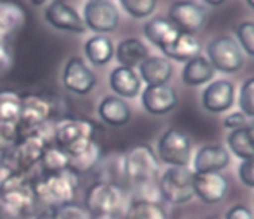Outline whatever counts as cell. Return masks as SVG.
<instances>
[{
    "label": "cell",
    "instance_id": "1",
    "mask_svg": "<svg viewBox=\"0 0 254 219\" xmlns=\"http://www.w3.org/2000/svg\"><path fill=\"white\" fill-rule=\"evenodd\" d=\"M31 188L42 207H61L74 200L78 188H80V176L71 169L63 171V173L40 174L31 178Z\"/></svg>",
    "mask_w": 254,
    "mask_h": 219
},
{
    "label": "cell",
    "instance_id": "15",
    "mask_svg": "<svg viewBox=\"0 0 254 219\" xmlns=\"http://www.w3.org/2000/svg\"><path fill=\"white\" fill-rule=\"evenodd\" d=\"M194 195L204 204H220L228 193V179L221 173H194Z\"/></svg>",
    "mask_w": 254,
    "mask_h": 219
},
{
    "label": "cell",
    "instance_id": "39",
    "mask_svg": "<svg viewBox=\"0 0 254 219\" xmlns=\"http://www.w3.org/2000/svg\"><path fill=\"white\" fill-rule=\"evenodd\" d=\"M239 178L249 188H254V157L246 159L239 166Z\"/></svg>",
    "mask_w": 254,
    "mask_h": 219
},
{
    "label": "cell",
    "instance_id": "35",
    "mask_svg": "<svg viewBox=\"0 0 254 219\" xmlns=\"http://www.w3.org/2000/svg\"><path fill=\"white\" fill-rule=\"evenodd\" d=\"M239 107L248 119L249 117L254 119V76L248 78L242 83L241 92H239Z\"/></svg>",
    "mask_w": 254,
    "mask_h": 219
},
{
    "label": "cell",
    "instance_id": "19",
    "mask_svg": "<svg viewBox=\"0 0 254 219\" xmlns=\"http://www.w3.org/2000/svg\"><path fill=\"white\" fill-rule=\"evenodd\" d=\"M28 21L26 10L17 2L0 0V40L9 42L24 28Z\"/></svg>",
    "mask_w": 254,
    "mask_h": 219
},
{
    "label": "cell",
    "instance_id": "44",
    "mask_svg": "<svg viewBox=\"0 0 254 219\" xmlns=\"http://www.w3.org/2000/svg\"><path fill=\"white\" fill-rule=\"evenodd\" d=\"M204 3H207V5H211V7H220V5H223L227 0H202Z\"/></svg>",
    "mask_w": 254,
    "mask_h": 219
},
{
    "label": "cell",
    "instance_id": "9",
    "mask_svg": "<svg viewBox=\"0 0 254 219\" xmlns=\"http://www.w3.org/2000/svg\"><path fill=\"white\" fill-rule=\"evenodd\" d=\"M157 157L170 166H189L192 159V142L187 133L170 128L157 140Z\"/></svg>",
    "mask_w": 254,
    "mask_h": 219
},
{
    "label": "cell",
    "instance_id": "23",
    "mask_svg": "<svg viewBox=\"0 0 254 219\" xmlns=\"http://www.w3.org/2000/svg\"><path fill=\"white\" fill-rule=\"evenodd\" d=\"M142 31H144L145 38L152 45H156L159 50L170 45L178 37V33H180L168 17H161V16L151 17V19L145 21Z\"/></svg>",
    "mask_w": 254,
    "mask_h": 219
},
{
    "label": "cell",
    "instance_id": "40",
    "mask_svg": "<svg viewBox=\"0 0 254 219\" xmlns=\"http://www.w3.org/2000/svg\"><path fill=\"white\" fill-rule=\"evenodd\" d=\"M246 124H249V121H248V117H246L242 112H232V114H228V116L223 119V126L228 128L230 131L232 130H237V128L246 126Z\"/></svg>",
    "mask_w": 254,
    "mask_h": 219
},
{
    "label": "cell",
    "instance_id": "46",
    "mask_svg": "<svg viewBox=\"0 0 254 219\" xmlns=\"http://www.w3.org/2000/svg\"><path fill=\"white\" fill-rule=\"evenodd\" d=\"M94 219H116V216H99V218H94Z\"/></svg>",
    "mask_w": 254,
    "mask_h": 219
},
{
    "label": "cell",
    "instance_id": "2",
    "mask_svg": "<svg viewBox=\"0 0 254 219\" xmlns=\"http://www.w3.org/2000/svg\"><path fill=\"white\" fill-rule=\"evenodd\" d=\"M35 192L31 188V178L17 173L0 190V214L16 218H33L40 209Z\"/></svg>",
    "mask_w": 254,
    "mask_h": 219
},
{
    "label": "cell",
    "instance_id": "18",
    "mask_svg": "<svg viewBox=\"0 0 254 219\" xmlns=\"http://www.w3.org/2000/svg\"><path fill=\"white\" fill-rule=\"evenodd\" d=\"M230 164V154L221 145H204L194 156V173H221Z\"/></svg>",
    "mask_w": 254,
    "mask_h": 219
},
{
    "label": "cell",
    "instance_id": "25",
    "mask_svg": "<svg viewBox=\"0 0 254 219\" xmlns=\"http://www.w3.org/2000/svg\"><path fill=\"white\" fill-rule=\"evenodd\" d=\"M202 47L199 44V40L194 35L187 33H178V37L175 38L168 47L161 49V52L164 54V57L170 60H177V62H189L194 57L201 55Z\"/></svg>",
    "mask_w": 254,
    "mask_h": 219
},
{
    "label": "cell",
    "instance_id": "5",
    "mask_svg": "<svg viewBox=\"0 0 254 219\" xmlns=\"http://www.w3.org/2000/svg\"><path fill=\"white\" fill-rule=\"evenodd\" d=\"M194 171L189 166H170L163 174L157 178L161 199L166 202L180 206L194 199Z\"/></svg>",
    "mask_w": 254,
    "mask_h": 219
},
{
    "label": "cell",
    "instance_id": "47",
    "mask_svg": "<svg viewBox=\"0 0 254 219\" xmlns=\"http://www.w3.org/2000/svg\"><path fill=\"white\" fill-rule=\"evenodd\" d=\"M246 2H248V5L251 7V9H254V0H246Z\"/></svg>",
    "mask_w": 254,
    "mask_h": 219
},
{
    "label": "cell",
    "instance_id": "20",
    "mask_svg": "<svg viewBox=\"0 0 254 219\" xmlns=\"http://www.w3.org/2000/svg\"><path fill=\"white\" fill-rule=\"evenodd\" d=\"M99 119L102 123L114 128H121L130 123L131 119V107L127 104L125 99H120L116 95H107L101 100L97 107Z\"/></svg>",
    "mask_w": 254,
    "mask_h": 219
},
{
    "label": "cell",
    "instance_id": "14",
    "mask_svg": "<svg viewBox=\"0 0 254 219\" xmlns=\"http://www.w3.org/2000/svg\"><path fill=\"white\" fill-rule=\"evenodd\" d=\"M201 104L211 114L227 112L235 104V85L228 80L209 81L202 90Z\"/></svg>",
    "mask_w": 254,
    "mask_h": 219
},
{
    "label": "cell",
    "instance_id": "11",
    "mask_svg": "<svg viewBox=\"0 0 254 219\" xmlns=\"http://www.w3.org/2000/svg\"><path fill=\"white\" fill-rule=\"evenodd\" d=\"M83 23L95 35L113 33L120 24V10L111 0H88L83 7Z\"/></svg>",
    "mask_w": 254,
    "mask_h": 219
},
{
    "label": "cell",
    "instance_id": "33",
    "mask_svg": "<svg viewBox=\"0 0 254 219\" xmlns=\"http://www.w3.org/2000/svg\"><path fill=\"white\" fill-rule=\"evenodd\" d=\"M120 5L135 19H147L156 10L157 0H120Z\"/></svg>",
    "mask_w": 254,
    "mask_h": 219
},
{
    "label": "cell",
    "instance_id": "38",
    "mask_svg": "<svg viewBox=\"0 0 254 219\" xmlns=\"http://www.w3.org/2000/svg\"><path fill=\"white\" fill-rule=\"evenodd\" d=\"M61 213H63L64 219H94V216L83 206H78L74 202L61 206Z\"/></svg>",
    "mask_w": 254,
    "mask_h": 219
},
{
    "label": "cell",
    "instance_id": "31",
    "mask_svg": "<svg viewBox=\"0 0 254 219\" xmlns=\"http://www.w3.org/2000/svg\"><path fill=\"white\" fill-rule=\"evenodd\" d=\"M94 171L97 173V181H107V183H114V185H120V178L125 179L123 156L102 157L101 163L97 164V167Z\"/></svg>",
    "mask_w": 254,
    "mask_h": 219
},
{
    "label": "cell",
    "instance_id": "32",
    "mask_svg": "<svg viewBox=\"0 0 254 219\" xmlns=\"http://www.w3.org/2000/svg\"><path fill=\"white\" fill-rule=\"evenodd\" d=\"M125 219H166V213L159 202L131 200L125 213Z\"/></svg>",
    "mask_w": 254,
    "mask_h": 219
},
{
    "label": "cell",
    "instance_id": "42",
    "mask_svg": "<svg viewBox=\"0 0 254 219\" xmlns=\"http://www.w3.org/2000/svg\"><path fill=\"white\" fill-rule=\"evenodd\" d=\"M225 219H254V216L246 206H234L227 211Z\"/></svg>",
    "mask_w": 254,
    "mask_h": 219
},
{
    "label": "cell",
    "instance_id": "21",
    "mask_svg": "<svg viewBox=\"0 0 254 219\" xmlns=\"http://www.w3.org/2000/svg\"><path fill=\"white\" fill-rule=\"evenodd\" d=\"M109 88L120 99H135L140 95L142 80L135 69L118 66L109 73Z\"/></svg>",
    "mask_w": 254,
    "mask_h": 219
},
{
    "label": "cell",
    "instance_id": "3",
    "mask_svg": "<svg viewBox=\"0 0 254 219\" xmlns=\"http://www.w3.org/2000/svg\"><path fill=\"white\" fill-rule=\"evenodd\" d=\"M157 156L154 154L151 145L138 143L128 149L123 154V173L125 179L130 181L133 186L144 185V183L157 181Z\"/></svg>",
    "mask_w": 254,
    "mask_h": 219
},
{
    "label": "cell",
    "instance_id": "4",
    "mask_svg": "<svg viewBox=\"0 0 254 219\" xmlns=\"http://www.w3.org/2000/svg\"><path fill=\"white\" fill-rule=\"evenodd\" d=\"M127 202L125 188L107 181H95L85 192V209L94 218L118 216Z\"/></svg>",
    "mask_w": 254,
    "mask_h": 219
},
{
    "label": "cell",
    "instance_id": "26",
    "mask_svg": "<svg viewBox=\"0 0 254 219\" xmlns=\"http://www.w3.org/2000/svg\"><path fill=\"white\" fill-rule=\"evenodd\" d=\"M214 67L204 55H197L185 62L184 69H182V80L189 87H202L213 81L214 78Z\"/></svg>",
    "mask_w": 254,
    "mask_h": 219
},
{
    "label": "cell",
    "instance_id": "30",
    "mask_svg": "<svg viewBox=\"0 0 254 219\" xmlns=\"http://www.w3.org/2000/svg\"><path fill=\"white\" fill-rule=\"evenodd\" d=\"M21 116V93L0 90V123L17 124Z\"/></svg>",
    "mask_w": 254,
    "mask_h": 219
},
{
    "label": "cell",
    "instance_id": "45",
    "mask_svg": "<svg viewBox=\"0 0 254 219\" xmlns=\"http://www.w3.org/2000/svg\"><path fill=\"white\" fill-rule=\"evenodd\" d=\"M30 2L33 3V5H37V7H38V5H44V3L47 2V0H30Z\"/></svg>",
    "mask_w": 254,
    "mask_h": 219
},
{
    "label": "cell",
    "instance_id": "27",
    "mask_svg": "<svg viewBox=\"0 0 254 219\" xmlns=\"http://www.w3.org/2000/svg\"><path fill=\"white\" fill-rule=\"evenodd\" d=\"M83 52L92 66H106L114 57L113 40L109 37H106V35H94V37H90L85 42Z\"/></svg>",
    "mask_w": 254,
    "mask_h": 219
},
{
    "label": "cell",
    "instance_id": "49",
    "mask_svg": "<svg viewBox=\"0 0 254 219\" xmlns=\"http://www.w3.org/2000/svg\"><path fill=\"white\" fill-rule=\"evenodd\" d=\"M207 219H218V218H214V216H211V218H207Z\"/></svg>",
    "mask_w": 254,
    "mask_h": 219
},
{
    "label": "cell",
    "instance_id": "6",
    "mask_svg": "<svg viewBox=\"0 0 254 219\" xmlns=\"http://www.w3.org/2000/svg\"><path fill=\"white\" fill-rule=\"evenodd\" d=\"M206 59L214 71L220 73H237L244 66V52L235 38L230 35H218L206 47Z\"/></svg>",
    "mask_w": 254,
    "mask_h": 219
},
{
    "label": "cell",
    "instance_id": "12",
    "mask_svg": "<svg viewBox=\"0 0 254 219\" xmlns=\"http://www.w3.org/2000/svg\"><path fill=\"white\" fill-rule=\"evenodd\" d=\"M63 85L73 95H88L97 85V76L81 57H71L63 69Z\"/></svg>",
    "mask_w": 254,
    "mask_h": 219
},
{
    "label": "cell",
    "instance_id": "48",
    "mask_svg": "<svg viewBox=\"0 0 254 219\" xmlns=\"http://www.w3.org/2000/svg\"><path fill=\"white\" fill-rule=\"evenodd\" d=\"M0 219H10V218H7V216H3V214H0Z\"/></svg>",
    "mask_w": 254,
    "mask_h": 219
},
{
    "label": "cell",
    "instance_id": "41",
    "mask_svg": "<svg viewBox=\"0 0 254 219\" xmlns=\"http://www.w3.org/2000/svg\"><path fill=\"white\" fill-rule=\"evenodd\" d=\"M16 174H17V171L14 169L3 157H0V190H2Z\"/></svg>",
    "mask_w": 254,
    "mask_h": 219
},
{
    "label": "cell",
    "instance_id": "16",
    "mask_svg": "<svg viewBox=\"0 0 254 219\" xmlns=\"http://www.w3.org/2000/svg\"><path fill=\"white\" fill-rule=\"evenodd\" d=\"M178 104L177 90L171 85H152L142 92V106L152 116H164Z\"/></svg>",
    "mask_w": 254,
    "mask_h": 219
},
{
    "label": "cell",
    "instance_id": "13",
    "mask_svg": "<svg viewBox=\"0 0 254 219\" xmlns=\"http://www.w3.org/2000/svg\"><path fill=\"white\" fill-rule=\"evenodd\" d=\"M44 17L52 28L67 33H85L87 26L83 23V17L76 12L73 5L66 3L64 0H52L44 12Z\"/></svg>",
    "mask_w": 254,
    "mask_h": 219
},
{
    "label": "cell",
    "instance_id": "10",
    "mask_svg": "<svg viewBox=\"0 0 254 219\" xmlns=\"http://www.w3.org/2000/svg\"><path fill=\"white\" fill-rule=\"evenodd\" d=\"M168 19L182 33L195 35L206 26L207 12L201 3L194 0H177L168 9Z\"/></svg>",
    "mask_w": 254,
    "mask_h": 219
},
{
    "label": "cell",
    "instance_id": "22",
    "mask_svg": "<svg viewBox=\"0 0 254 219\" xmlns=\"http://www.w3.org/2000/svg\"><path fill=\"white\" fill-rule=\"evenodd\" d=\"M140 71V80L147 83V87L152 85H166L173 76V64L164 55H149L144 62L138 66Z\"/></svg>",
    "mask_w": 254,
    "mask_h": 219
},
{
    "label": "cell",
    "instance_id": "24",
    "mask_svg": "<svg viewBox=\"0 0 254 219\" xmlns=\"http://www.w3.org/2000/svg\"><path fill=\"white\" fill-rule=\"evenodd\" d=\"M149 47L138 38H125L120 42V45L114 49V57L118 64L123 67L135 69L149 57Z\"/></svg>",
    "mask_w": 254,
    "mask_h": 219
},
{
    "label": "cell",
    "instance_id": "17",
    "mask_svg": "<svg viewBox=\"0 0 254 219\" xmlns=\"http://www.w3.org/2000/svg\"><path fill=\"white\" fill-rule=\"evenodd\" d=\"M66 152L69 156V169L78 176L92 173L102 159V147L97 140H88L80 145H74Z\"/></svg>",
    "mask_w": 254,
    "mask_h": 219
},
{
    "label": "cell",
    "instance_id": "34",
    "mask_svg": "<svg viewBox=\"0 0 254 219\" xmlns=\"http://www.w3.org/2000/svg\"><path fill=\"white\" fill-rule=\"evenodd\" d=\"M235 35L242 52L254 57V21H241L235 28Z\"/></svg>",
    "mask_w": 254,
    "mask_h": 219
},
{
    "label": "cell",
    "instance_id": "28",
    "mask_svg": "<svg viewBox=\"0 0 254 219\" xmlns=\"http://www.w3.org/2000/svg\"><path fill=\"white\" fill-rule=\"evenodd\" d=\"M227 143L232 154L241 161L254 157V130L251 128V124L232 130L227 136Z\"/></svg>",
    "mask_w": 254,
    "mask_h": 219
},
{
    "label": "cell",
    "instance_id": "29",
    "mask_svg": "<svg viewBox=\"0 0 254 219\" xmlns=\"http://www.w3.org/2000/svg\"><path fill=\"white\" fill-rule=\"evenodd\" d=\"M42 174L63 173L69 169V156L64 149L57 145H51L45 149L44 156L40 159Z\"/></svg>",
    "mask_w": 254,
    "mask_h": 219
},
{
    "label": "cell",
    "instance_id": "7",
    "mask_svg": "<svg viewBox=\"0 0 254 219\" xmlns=\"http://www.w3.org/2000/svg\"><path fill=\"white\" fill-rule=\"evenodd\" d=\"M56 104L44 93H24L21 95V116H19V136L30 133L35 128L54 119Z\"/></svg>",
    "mask_w": 254,
    "mask_h": 219
},
{
    "label": "cell",
    "instance_id": "37",
    "mask_svg": "<svg viewBox=\"0 0 254 219\" xmlns=\"http://www.w3.org/2000/svg\"><path fill=\"white\" fill-rule=\"evenodd\" d=\"M14 66V54L10 49V44L5 40H0V76H5L10 73Z\"/></svg>",
    "mask_w": 254,
    "mask_h": 219
},
{
    "label": "cell",
    "instance_id": "43",
    "mask_svg": "<svg viewBox=\"0 0 254 219\" xmlns=\"http://www.w3.org/2000/svg\"><path fill=\"white\" fill-rule=\"evenodd\" d=\"M35 219H64L61 207H52V206H44L38 209V213L33 216Z\"/></svg>",
    "mask_w": 254,
    "mask_h": 219
},
{
    "label": "cell",
    "instance_id": "36",
    "mask_svg": "<svg viewBox=\"0 0 254 219\" xmlns=\"http://www.w3.org/2000/svg\"><path fill=\"white\" fill-rule=\"evenodd\" d=\"M19 140V128L17 124L0 123V156L9 152Z\"/></svg>",
    "mask_w": 254,
    "mask_h": 219
},
{
    "label": "cell",
    "instance_id": "8",
    "mask_svg": "<svg viewBox=\"0 0 254 219\" xmlns=\"http://www.w3.org/2000/svg\"><path fill=\"white\" fill-rule=\"evenodd\" d=\"M99 126L85 117H61L54 121V145L67 150L88 140H95Z\"/></svg>",
    "mask_w": 254,
    "mask_h": 219
},
{
    "label": "cell",
    "instance_id": "50",
    "mask_svg": "<svg viewBox=\"0 0 254 219\" xmlns=\"http://www.w3.org/2000/svg\"><path fill=\"white\" fill-rule=\"evenodd\" d=\"M249 124H251V128H253V130H254V123H249Z\"/></svg>",
    "mask_w": 254,
    "mask_h": 219
}]
</instances>
